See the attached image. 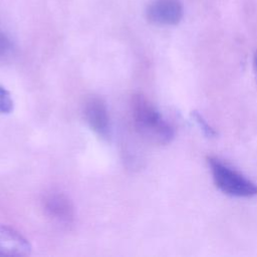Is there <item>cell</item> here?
<instances>
[{"mask_svg": "<svg viewBox=\"0 0 257 257\" xmlns=\"http://www.w3.org/2000/svg\"><path fill=\"white\" fill-rule=\"evenodd\" d=\"M131 108L134 126L144 140L158 146H165L173 141L174 127L146 95L134 94Z\"/></svg>", "mask_w": 257, "mask_h": 257, "instance_id": "obj_1", "label": "cell"}, {"mask_svg": "<svg viewBox=\"0 0 257 257\" xmlns=\"http://www.w3.org/2000/svg\"><path fill=\"white\" fill-rule=\"evenodd\" d=\"M13 43L10 38L0 29V59H6L13 53Z\"/></svg>", "mask_w": 257, "mask_h": 257, "instance_id": "obj_9", "label": "cell"}, {"mask_svg": "<svg viewBox=\"0 0 257 257\" xmlns=\"http://www.w3.org/2000/svg\"><path fill=\"white\" fill-rule=\"evenodd\" d=\"M84 116L89 127L100 138L110 135L109 114L104 100L98 96L89 97L84 105Z\"/></svg>", "mask_w": 257, "mask_h": 257, "instance_id": "obj_5", "label": "cell"}, {"mask_svg": "<svg viewBox=\"0 0 257 257\" xmlns=\"http://www.w3.org/2000/svg\"><path fill=\"white\" fill-rule=\"evenodd\" d=\"M253 64H254V69H255V72H256V74H257V52H256V53H255V55H254Z\"/></svg>", "mask_w": 257, "mask_h": 257, "instance_id": "obj_10", "label": "cell"}, {"mask_svg": "<svg viewBox=\"0 0 257 257\" xmlns=\"http://www.w3.org/2000/svg\"><path fill=\"white\" fill-rule=\"evenodd\" d=\"M42 206L46 216L56 224L70 226L75 219V209L67 195L60 191H50L42 199Z\"/></svg>", "mask_w": 257, "mask_h": 257, "instance_id": "obj_3", "label": "cell"}, {"mask_svg": "<svg viewBox=\"0 0 257 257\" xmlns=\"http://www.w3.org/2000/svg\"><path fill=\"white\" fill-rule=\"evenodd\" d=\"M208 165L216 187L226 195L251 198L257 195V185L246 176L215 157L208 158Z\"/></svg>", "mask_w": 257, "mask_h": 257, "instance_id": "obj_2", "label": "cell"}, {"mask_svg": "<svg viewBox=\"0 0 257 257\" xmlns=\"http://www.w3.org/2000/svg\"><path fill=\"white\" fill-rule=\"evenodd\" d=\"M184 8L179 0H152L146 9L149 22L158 26H174L183 18Z\"/></svg>", "mask_w": 257, "mask_h": 257, "instance_id": "obj_4", "label": "cell"}, {"mask_svg": "<svg viewBox=\"0 0 257 257\" xmlns=\"http://www.w3.org/2000/svg\"><path fill=\"white\" fill-rule=\"evenodd\" d=\"M14 102L9 91L0 85V114H7L13 110Z\"/></svg>", "mask_w": 257, "mask_h": 257, "instance_id": "obj_7", "label": "cell"}, {"mask_svg": "<svg viewBox=\"0 0 257 257\" xmlns=\"http://www.w3.org/2000/svg\"><path fill=\"white\" fill-rule=\"evenodd\" d=\"M29 242L17 231L0 226V256H23L29 254Z\"/></svg>", "mask_w": 257, "mask_h": 257, "instance_id": "obj_6", "label": "cell"}, {"mask_svg": "<svg viewBox=\"0 0 257 257\" xmlns=\"http://www.w3.org/2000/svg\"><path fill=\"white\" fill-rule=\"evenodd\" d=\"M192 117L194 118L197 125L202 130L203 134L207 138H214L216 136V132L214 131V128L207 122V120L203 117V115L199 111L197 110L192 111Z\"/></svg>", "mask_w": 257, "mask_h": 257, "instance_id": "obj_8", "label": "cell"}]
</instances>
